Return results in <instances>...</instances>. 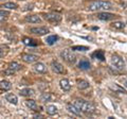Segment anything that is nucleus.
Returning <instances> with one entry per match:
<instances>
[{
  "label": "nucleus",
  "instance_id": "nucleus-27",
  "mask_svg": "<svg viewBox=\"0 0 127 119\" xmlns=\"http://www.w3.org/2000/svg\"><path fill=\"white\" fill-rule=\"evenodd\" d=\"M40 99H41L42 102H47V101H50L51 99H52V96H51V94H49V93H43L41 95Z\"/></svg>",
  "mask_w": 127,
  "mask_h": 119
},
{
  "label": "nucleus",
  "instance_id": "nucleus-21",
  "mask_svg": "<svg viewBox=\"0 0 127 119\" xmlns=\"http://www.w3.org/2000/svg\"><path fill=\"white\" fill-rule=\"evenodd\" d=\"M12 84L9 81H1L0 82V89L1 90H10Z\"/></svg>",
  "mask_w": 127,
  "mask_h": 119
},
{
  "label": "nucleus",
  "instance_id": "nucleus-18",
  "mask_svg": "<svg viewBox=\"0 0 127 119\" xmlns=\"http://www.w3.org/2000/svg\"><path fill=\"white\" fill-rule=\"evenodd\" d=\"M7 68H10L11 70H13V71H18V70H20L22 68V66L20 64H18L17 62H11L9 64V67H7Z\"/></svg>",
  "mask_w": 127,
  "mask_h": 119
},
{
  "label": "nucleus",
  "instance_id": "nucleus-2",
  "mask_svg": "<svg viewBox=\"0 0 127 119\" xmlns=\"http://www.w3.org/2000/svg\"><path fill=\"white\" fill-rule=\"evenodd\" d=\"M111 9H113V5L108 1H91L88 4L89 11H107Z\"/></svg>",
  "mask_w": 127,
  "mask_h": 119
},
{
  "label": "nucleus",
  "instance_id": "nucleus-9",
  "mask_svg": "<svg viewBox=\"0 0 127 119\" xmlns=\"http://www.w3.org/2000/svg\"><path fill=\"white\" fill-rule=\"evenodd\" d=\"M51 67H52L54 72H56V73H65V68H64V66L61 64V63L53 61L52 63H51Z\"/></svg>",
  "mask_w": 127,
  "mask_h": 119
},
{
  "label": "nucleus",
  "instance_id": "nucleus-24",
  "mask_svg": "<svg viewBox=\"0 0 127 119\" xmlns=\"http://www.w3.org/2000/svg\"><path fill=\"white\" fill-rule=\"evenodd\" d=\"M46 111H47V113L49 115H55L57 113V108L55 105H48Z\"/></svg>",
  "mask_w": 127,
  "mask_h": 119
},
{
  "label": "nucleus",
  "instance_id": "nucleus-11",
  "mask_svg": "<svg viewBox=\"0 0 127 119\" xmlns=\"http://www.w3.org/2000/svg\"><path fill=\"white\" fill-rule=\"evenodd\" d=\"M26 21L31 22V23H40L41 19L38 15H30V16H26Z\"/></svg>",
  "mask_w": 127,
  "mask_h": 119
},
{
  "label": "nucleus",
  "instance_id": "nucleus-6",
  "mask_svg": "<svg viewBox=\"0 0 127 119\" xmlns=\"http://www.w3.org/2000/svg\"><path fill=\"white\" fill-rule=\"evenodd\" d=\"M96 17L101 20H104V21H108V20H112L117 17V15H114L112 13H107V12H102V13H97Z\"/></svg>",
  "mask_w": 127,
  "mask_h": 119
},
{
  "label": "nucleus",
  "instance_id": "nucleus-29",
  "mask_svg": "<svg viewBox=\"0 0 127 119\" xmlns=\"http://www.w3.org/2000/svg\"><path fill=\"white\" fill-rule=\"evenodd\" d=\"M72 50H77V51H87V50H89L88 47H86V46H74L72 47Z\"/></svg>",
  "mask_w": 127,
  "mask_h": 119
},
{
  "label": "nucleus",
  "instance_id": "nucleus-10",
  "mask_svg": "<svg viewBox=\"0 0 127 119\" xmlns=\"http://www.w3.org/2000/svg\"><path fill=\"white\" fill-rule=\"evenodd\" d=\"M34 70L38 73H46L47 72V66L43 64V63H35L34 66H33Z\"/></svg>",
  "mask_w": 127,
  "mask_h": 119
},
{
  "label": "nucleus",
  "instance_id": "nucleus-12",
  "mask_svg": "<svg viewBox=\"0 0 127 119\" xmlns=\"http://www.w3.org/2000/svg\"><path fill=\"white\" fill-rule=\"evenodd\" d=\"M59 86H61V88L64 90V92H69V90L71 89V85H70V83L67 79H63V80H61V82H59Z\"/></svg>",
  "mask_w": 127,
  "mask_h": 119
},
{
  "label": "nucleus",
  "instance_id": "nucleus-16",
  "mask_svg": "<svg viewBox=\"0 0 127 119\" xmlns=\"http://www.w3.org/2000/svg\"><path fill=\"white\" fill-rule=\"evenodd\" d=\"M19 94L23 97H31V96H34L35 92H34V89H32V88H23L20 90Z\"/></svg>",
  "mask_w": 127,
  "mask_h": 119
},
{
  "label": "nucleus",
  "instance_id": "nucleus-25",
  "mask_svg": "<svg viewBox=\"0 0 127 119\" xmlns=\"http://www.w3.org/2000/svg\"><path fill=\"white\" fill-rule=\"evenodd\" d=\"M58 39V37L56 36V35H50V36H48L47 39H46V42L48 45H53V44L56 43V41Z\"/></svg>",
  "mask_w": 127,
  "mask_h": 119
},
{
  "label": "nucleus",
  "instance_id": "nucleus-32",
  "mask_svg": "<svg viewBox=\"0 0 127 119\" xmlns=\"http://www.w3.org/2000/svg\"><path fill=\"white\" fill-rule=\"evenodd\" d=\"M34 117H35V118H42V116H41V115H35Z\"/></svg>",
  "mask_w": 127,
  "mask_h": 119
},
{
  "label": "nucleus",
  "instance_id": "nucleus-14",
  "mask_svg": "<svg viewBox=\"0 0 127 119\" xmlns=\"http://www.w3.org/2000/svg\"><path fill=\"white\" fill-rule=\"evenodd\" d=\"M26 104H27L28 108H30V110H33V111H35V112L38 111L37 103H36V101H34L33 99H28V100L26 101Z\"/></svg>",
  "mask_w": 127,
  "mask_h": 119
},
{
  "label": "nucleus",
  "instance_id": "nucleus-4",
  "mask_svg": "<svg viewBox=\"0 0 127 119\" xmlns=\"http://www.w3.org/2000/svg\"><path fill=\"white\" fill-rule=\"evenodd\" d=\"M111 63L112 65L118 69H124L125 68V61L123 60V58H121L120 55L113 54L111 57Z\"/></svg>",
  "mask_w": 127,
  "mask_h": 119
},
{
  "label": "nucleus",
  "instance_id": "nucleus-30",
  "mask_svg": "<svg viewBox=\"0 0 127 119\" xmlns=\"http://www.w3.org/2000/svg\"><path fill=\"white\" fill-rule=\"evenodd\" d=\"M14 72H15V71L11 70L10 68H7V69L4 71V74H6V76H9V74H14Z\"/></svg>",
  "mask_w": 127,
  "mask_h": 119
},
{
  "label": "nucleus",
  "instance_id": "nucleus-8",
  "mask_svg": "<svg viewBox=\"0 0 127 119\" xmlns=\"http://www.w3.org/2000/svg\"><path fill=\"white\" fill-rule=\"evenodd\" d=\"M31 33H33L35 35H46L47 33H49V29L45 27H38V28H32L31 29Z\"/></svg>",
  "mask_w": 127,
  "mask_h": 119
},
{
  "label": "nucleus",
  "instance_id": "nucleus-23",
  "mask_svg": "<svg viewBox=\"0 0 127 119\" xmlns=\"http://www.w3.org/2000/svg\"><path fill=\"white\" fill-rule=\"evenodd\" d=\"M92 57H93V58L98 59L100 61H104V60H105V57H104V51H103V50H97L96 52H94V53L92 54Z\"/></svg>",
  "mask_w": 127,
  "mask_h": 119
},
{
  "label": "nucleus",
  "instance_id": "nucleus-17",
  "mask_svg": "<svg viewBox=\"0 0 127 119\" xmlns=\"http://www.w3.org/2000/svg\"><path fill=\"white\" fill-rule=\"evenodd\" d=\"M5 99H6V101H9L12 104H17L18 103V99L14 94H7L5 96Z\"/></svg>",
  "mask_w": 127,
  "mask_h": 119
},
{
  "label": "nucleus",
  "instance_id": "nucleus-15",
  "mask_svg": "<svg viewBox=\"0 0 127 119\" xmlns=\"http://www.w3.org/2000/svg\"><path fill=\"white\" fill-rule=\"evenodd\" d=\"M78 68L82 70H88L90 69V63L88 60H81L78 63Z\"/></svg>",
  "mask_w": 127,
  "mask_h": 119
},
{
  "label": "nucleus",
  "instance_id": "nucleus-19",
  "mask_svg": "<svg viewBox=\"0 0 127 119\" xmlns=\"http://www.w3.org/2000/svg\"><path fill=\"white\" fill-rule=\"evenodd\" d=\"M0 7H3V9H9V10H16L18 7V5L14 2H6L3 3V4L0 5Z\"/></svg>",
  "mask_w": 127,
  "mask_h": 119
},
{
  "label": "nucleus",
  "instance_id": "nucleus-1",
  "mask_svg": "<svg viewBox=\"0 0 127 119\" xmlns=\"http://www.w3.org/2000/svg\"><path fill=\"white\" fill-rule=\"evenodd\" d=\"M74 105L81 111V112H84L86 114H94L95 113V106L94 104H92L89 101H85L83 99H76L74 101Z\"/></svg>",
  "mask_w": 127,
  "mask_h": 119
},
{
  "label": "nucleus",
  "instance_id": "nucleus-22",
  "mask_svg": "<svg viewBox=\"0 0 127 119\" xmlns=\"http://www.w3.org/2000/svg\"><path fill=\"white\" fill-rule=\"evenodd\" d=\"M111 27L114 28V29L117 30H123L125 28V23L122 22V21H114L111 23Z\"/></svg>",
  "mask_w": 127,
  "mask_h": 119
},
{
  "label": "nucleus",
  "instance_id": "nucleus-26",
  "mask_svg": "<svg viewBox=\"0 0 127 119\" xmlns=\"http://www.w3.org/2000/svg\"><path fill=\"white\" fill-rule=\"evenodd\" d=\"M9 16H10V13L7 11H1L0 10V22L6 20Z\"/></svg>",
  "mask_w": 127,
  "mask_h": 119
},
{
  "label": "nucleus",
  "instance_id": "nucleus-7",
  "mask_svg": "<svg viewBox=\"0 0 127 119\" xmlns=\"http://www.w3.org/2000/svg\"><path fill=\"white\" fill-rule=\"evenodd\" d=\"M21 59L23 62L32 64V63H35L37 61L38 57L37 55H34V54H30V53H23V54H21Z\"/></svg>",
  "mask_w": 127,
  "mask_h": 119
},
{
  "label": "nucleus",
  "instance_id": "nucleus-3",
  "mask_svg": "<svg viewBox=\"0 0 127 119\" xmlns=\"http://www.w3.org/2000/svg\"><path fill=\"white\" fill-rule=\"evenodd\" d=\"M61 57L62 59H64L66 62L68 63H74L75 61H76V55H75V53L72 51V49H65L63 50L61 52Z\"/></svg>",
  "mask_w": 127,
  "mask_h": 119
},
{
  "label": "nucleus",
  "instance_id": "nucleus-20",
  "mask_svg": "<svg viewBox=\"0 0 127 119\" xmlns=\"http://www.w3.org/2000/svg\"><path fill=\"white\" fill-rule=\"evenodd\" d=\"M77 87H78V89H81V90L86 89L89 87V83L86 80H77Z\"/></svg>",
  "mask_w": 127,
  "mask_h": 119
},
{
  "label": "nucleus",
  "instance_id": "nucleus-13",
  "mask_svg": "<svg viewBox=\"0 0 127 119\" xmlns=\"http://www.w3.org/2000/svg\"><path fill=\"white\" fill-rule=\"evenodd\" d=\"M67 110L69 111V113L75 115V116H81V111H79L74 104H67Z\"/></svg>",
  "mask_w": 127,
  "mask_h": 119
},
{
  "label": "nucleus",
  "instance_id": "nucleus-5",
  "mask_svg": "<svg viewBox=\"0 0 127 119\" xmlns=\"http://www.w3.org/2000/svg\"><path fill=\"white\" fill-rule=\"evenodd\" d=\"M43 18L49 22H59L62 20V16L57 13H48L43 14Z\"/></svg>",
  "mask_w": 127,
  "mask_h": 119
},
{
  "label": "nucleus",
  "instance_id": "nucleus-31",
  "mask_svg": "<svg viewBox=\"0 0 127 119\" xmlns=\"http://www.w3.org/2000/svg\"><path fill=\"white\" fill-rule=\"evenodd\" d=\"M4 54H5L4 50H2V47H0V58L3 57V55H4Z\"/></svg>",
  "mask_w": 127,
  "mask_h": 119
},
{
  "label": "nucleus",
  "instance_id": "nucleus-33",
  "mask_svg": "<svg viewBox=\"0 0 127 119\" xmlns=\"http://www.w3.org/2000/svg\"><path fill=\"white\" fill-rule=\"evenodd\" d=\"M124 85H125V87H127V81H125V83H124Z\"/></svg>",
  "mask_w": 127,
  "mask_h": 119
},
{
  "label": "nucleus",
  "instance_id": "nucleus-28",
  "mask_svg": "<svg viewBox=\"0 0 127 119\" xmlns=\"http://www.w3.org/2000/svg\"><path fill=\"white\" fill-rule=\"evenodd\" d=\"M34 42L35 41H33V39H31V38H28V37L23 38V43H25V45H27V46H36L37 44Z\"/></svg>",
  "mask_w": 127,
  "mask_h": 119
}]
</instances>
